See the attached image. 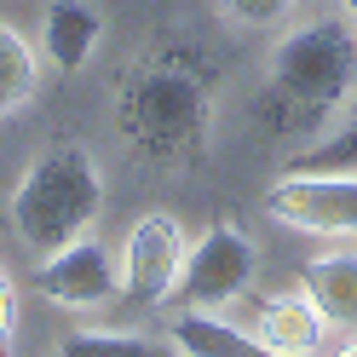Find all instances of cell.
<instances>
[{"mask_svg":"<svg viewBox=\"0 0 357 357\" xmlns=\"http://www.w3.org/2000/svg\"><path fill=\"white\" fill-rule=\"evenodd\" d=\"M185 254H190L185 225H178L173 213H144L139 225L127 231L121 259H116L121 294H127L132 305H162V300H173L178 271H185Z\"/></svg>","mask_w":357,"mask_h":357,"instance_id":"277c9868","label":"cell"},{"mask_svg":"<svg viewBox=\"0 0 357 357\" xmlns=\"http://www.w3.org/2000/svg\"><path fill=\"white\" fill-rule=\"evenodd\" d=\"M305 294L328 328H357V254H323L305 265Z\"/></svg>","mask_w":357,"mask_h":357,"instance_id":"9c48e42d","label":"cell"},{"mask_svg":"<svg viewBox=\"0 0 357 357\" xmlns=\"http://www.w3.org/2000/svg\"><path fill=\"white\" fill-rule=\"evenodd\" d=\"M17 328V288H12V277L0 271V340Z\"/></svg>","mask_w":357,"mask_h":357,"instance_id":"5bb4252c","label":"cell"},{"mask_svg":"<svg viewBox=\"0 0 357 357\" xmlns=\"http://www.w3.org/2000/svg\"><path fill=\"white\" fill-rule=\"evenodd\" d=\"M173 346L185 357H271V346H259L254 334L219 323V317H208V311H178Z\"/></svg>","mask_w":357,"mask_h":357,"instance_id":"30bf717a","label":"cell"},{"mask_svg":"<svg viewBox=\"0 0 357 357\" xmlns=\"http://www.w3.org/2000/svg\"><path fill=\"white\" fill-rule=\"evenodd\" d=\"M219 12L236 17V24H277L288 12V0H219Z\"/></svg>","mask_w":357,"mask_h":357,"instance_id":"4fadbf2b","label":"cell"},{"mask_svg":"<svg viewBox=\"0 0 357 357\" xmlns=\"http://www.w3.org/2000/svg\"><path fill=\"white\" fill-rule=\"evenodd\" d=\"M254 242L248 231H236V225H213L196 248L185 254V271H178V288H173V300L185 305V311H213V305H231L248 294V282H254Z\"/></svg>","mask_w":357,"mask_h":357,"instance_id":"3957f363","label":"cell"},{"mask_svg":"<svg viewBox=\"0 0 357 357\" xmlns=\"http://www.w3.org/2000/svg\"><path fill=\"white\" fill-rule=\"evenodd\" d=\"M265 213L294 231L357 236V178L346 173H288L265 190Z\"/></svg>","mask_w":357,"mask_h":357,"instance_id":"5b68a950","label":"cell"},{"mask_svg":"<svg viewBox=\"0 0 357 357\" xmlns=\"http://www.w3.org/2000/svg\"><path fill=\"white\" fill-rule=\"evenodd\" d=\"M52 357H178V346L150 340V334H127V328H70L52 346Z\"/></svg>","mask_w":357,"mask_h":357,"instance_id":"7c38bea8","label":"cell"},{"mask_svg":"<svg viewBox=\"0 0 357 357\" xmlns=\"http://www.w3.org/2000/svg\"><path fill=\"white\" fill-rule=\"evenodd\" d=\"M271 75H277V86H288V93L305 98V104H334L357 81V47L346 40L340 24L300 29V35H288L277 47Z\"/></svg>","mask_w":357,"mask_h":357,"instance_id":"7a4b0ae2","label":"cell"},{"mask_svg":"<svg viewBox=\"0 0 357 357\" xmlns=\"http://www.w3.org/2000/svg\"><path fill=\"white\" fill-rule=\"evenodd\" d=\"M40 93V52L12 24H0V116L29 109Z\"/></svg>","mask_w":357,"mask_h":357,"instance_id":"8fae6325","label":"cell"},{"mask_svg":"<svg viewBox=\"0 0 357 357\" xmlns=\"http://www.w3.org/2000/svg\"><path fill=\"white\" fill-rule=\"evenodd\" d=\"M323 311L311 305V294H282V300H265L259 323H254V340L271 346V351H300L311 357L323 346Z\"/></svg>","mask_w":357,"mask_h":357,"instance_id":"ba28073f","label":"cell"},{"mask_svg":"<svg viewBox=\"0 0 357 357\" xmlns=\"http://www.w3.org/2000/svg\"><path fill=\"white\" fill-rule=\"evenodd\" d=\"M35 282H40V294H47V305H58V311H98V305H109L121 294L116 259H109V248H98L93 236H81L63 254L40 259Z\"/></svg>","mask_w":357,"mask_h":357,"instance_id":"8992f818","label":"cell"},{"mask_svg":"<svg viewBox=\"0 0 357 357\" xmlns=\"http://www.w3.org/2000/svg\"><path fill=\"white\" fill-rule=\"evenodd\" d=\"M334 357H357V340H346V346H340V351H334Z\"/></svg>","mask_w":357,"mask_h":357,"instance_id":"9a60e30c","label":"cell"},{"mask_svg":"<svg viewBox=\"0 0 357 357\" xmlns=\"http://www.w3.org/2000/svg\"><path fill=\"white\" fill-rule=\"evenodd\" d=\"M104 208V173L86 144H52L24 167L12 190V231L40 259L63 254L70 242L93 236V219Z\"/></svg>","mask_w":357,"mask_h":357,"instance_id":"6da1fadb","label":"cell"},{"mask_svg":"<svg viewBox=\"0 0 357 357\" xmlns=\"http://www.w3.org/2000/svg\"><path fill=\"white\" fill-rule=\"evenodd\" d=\"M340 12H346V17H357V0H340Z\"/></svg>","mask_w":357,"mask_h":357,"instance_id":"2e32d148","label":"cell"},{"mask_svg":"<svg viewBox=\"0 0 357 357\" xmlns=\"http://www.w3.org/2000/svg\"><path fill=\"white\" fill-rule=\"evenodd\" d=\"M98 40H104V17L93 0H52L40 12V58L52 70H81Z\"/></svg>","mask_w":357,"mask_h":357,"instance_id":"52a82bcc","label":"cell"}]
</instances>
